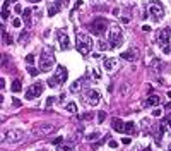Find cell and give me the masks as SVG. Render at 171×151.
<instances>
[{"mask_svg":"<svg viewBox=\"0 0 171 151\" xmlns=\"http://www.w3.org/2000/svg\"><path fill=\"white\" fill-rule=\"evenodd\" d=\"M53 65H55V55H53V50L50 47L43 48V50H41V55H40V71L48 72Z\"/></svg>","mask_w":171,"mask_h":151,"instance_id":"6da1fadb","label":"cell"},{"mask_svg":"<svg viewBox=\"0 0 171 151\" xmlns=\"http://www.w3.org/2000/svg\"><path fill=\"white\" fill-rule=\"evenodd\" d=\"M110 35H108V40H110V47L111 48H118L120 45L123 43V31L118 24H110Z\"/></svg>","mask_w":171,"mask_h":151,"instance_id":"7a4b0ae2","label":"cell"},{"mask_svg":"<svg viewBox=\"0 0 171 151\" xmlns=\"http://www.w3.org/2000/svg\"><path fill=\"white\" fill-rule=\"evenodd\" d=\"M169 38H171V28L161 29V31L157 33V36H156L157 45L161 47V50H163L166 55H169V53H171V50H169Z\"/></svg>","mask_w":171,"mask_h":151,"instance_id":"3957f363","label":"cell"},{"mask_svg":"<svg viewBox=\"0 0 171 151\" xmlns=\"http://www.w3.org/2000/svg\"><path fill=\"white\" fill-rule=\"evenodd\" d=\"M77 52L80 53V55H87L89 52H91V48H92V40L89 38L87 35H84V33H79L77 35Z\"/></svg>","mask_w":171,"mask_h":151,"instance_id":"277c9868","label":"cell"},{"mask_svg":"<svg viewBox=\"0 0 171 151\" xmlns=\"http://www.w3.org/2000/svg\"><path fill=\"white\" fill-rule=\"evenodd\" d=\"M106 29H110V24H108V21L104 19V17H96V19L89 24V31H91L92 35L101 36L106 33Z\"/></svg>","mask_w":171,"mask_h":151,"instance_id":"5b68a950","label":"cell"},{"mask_svg":"<svg viewBox=\"0 0 171 151\" xmlns=\"http://www.w3.org/2000/svg\"><path fill=\"white\" fill-rule=\"evenodd\" d=\"M149 12H151V16L154 17L156 21H159L164 17V7L161 2H151V4H149Z\"/></svg>","mask_w":171,"mask_h":151,"instance_id":"8992f818","label":"cell"},{"mask_svg":"<svg viewBox=\"0 0 171 151\" xmlns=\"http://www.w3.org/2000/svg\"><path fill=\"white\" fill-rule=\"evenodd\" d=\"M24 137V132L21 129H12V131H7L4 136H2V141H9V143H17Z\"/></svg>","mask_w":171,"mask_h":151,"instance_id":"52a82bcc","label":"cell"},{"mask_svg":"<svg viewBox=\"0 0 171 151\" xmlns=\"http://www.w3.org/2000/svg\"><path fill=\"white\" fill-rule=\"evenodd\" d=\"M53 129H55L53 124L43 122V124H38V125L33 127V134L34 136H46V134H50V132H53Z\"/></svg>","mask_w":171,"mask_h":151,"instance_id":"ba28073f","label":"cell"},{"mask_svg":"<svg viewBox=\"0 0 171 151\" xmlns=\"http://www.w3.org/2000/svg\"><path fill=\"white\" fill-rule=\"evenodd\" d=\"M67 69L64 67V65H58V67H56V71H55V76H53L52 79L55 81V84L56 86H60V84H64L65 81H67Z\"/></svg>","mask_w":171,"mask_h":151,"instance_id":"9c48e42d","label":"cell"},{"mask_svg":"<svg viewBox=\"0 0 171 151\" xmlns=\"http://www.w3.org/2000/svg\"><path fill=\"white\" fill-rule=\"evenodd\" d=\"M43 93V84H40V83H36V84H31L29 86V89L26 91V98L28 100H36L38 96Z\"/></svg>","mask_w":171,"mask_h":151,"instance_id":"30bf717a","label":"cell"},{"mask_svg":"<svg viewBox=\"0 0 171 151\" xmlns=\"http://www.w3.org/2000/svg\"><path fill=\"white\" fill-rule=\"evenodd\" d=\"M99 100H101L99 91H96V89H87V103L91 105V107H96V105L99 103Z\"/></svg>","mask_w":171,"mask_h":151,"instance_id":"8fae6325","label":"cell"},{"mask_svg":"<svg viewBox=\"0 0 171 151\" xmlns=\"http://www.w3.org/2000/svg\"><path fill=\"white\" fill-rule=\"evenodd\" d=\"M58 45L62 50H68V47H70V38H68L67 33H64V31L58 33Z\"/></svg>","mask_w":171,"mask_h":151,"instance_id":"7c38bea8","label":"cell"},{"mask_svg":"<svg viewBox=\"0 0 171 151\" xmlns=\"http://www.w3.org/2000/svg\"><path fill=\"white\" fill-rule=\"evenodd\" d=\"M159 103H161L159 95H151L146 101H144V107H157Z\"/></svg>","mask_w":171,"mask_h":151,"instance_id":"4fadbf2b","label":"cell"},{"mask_svg":"<svg viewBox=\"0 0 171 151\" xmlns=\"http://www.w3.org/2000/svg\"><path fill=\"white\" fill-rule=\"evenodd\" d=\"M120 57H122L123 60H130V62H134V60H137V57H139V52L134 48V50H130V52H122V53H120Z\"/></svg>","mask_w":171,"mask_h":151,"instance_id":"5bb4252c","label":"cell"},{"mask_svg":"<svg viewBox=\"0 0 171 151\" xmlns=\"http://www.w3.org/2000/svg\"><path fill=\"white\" fill-rule=\"evenodd\" d=\"M86 81H87V77H80V79H77L76 83L70 86V91H72V93H79L80 89H82V84L86 83Z\"/></svg>","mask_w":171,"mask_h":151,"instance_id":"9a60e30c","label":"cell"},{"mask_svg":"<svg viewBox=\"0 0 171 151\" xmlns=\"http://www.w3.org/2000/svg\"><path fill=\"white\" fill-rule=\"evenodd\" d=\"M103 67H104V71H113L116 67V59H104Z\"/></svg>","mask_w":171,"mask_h":151,"instance_id":"2e32d148","label":"cell"},{"mask_svg":"<svg viewBox=\"0 0 171 151\" xmlns=\"http://www.w3.org/2000/svg\"><path fill=\"white\" fill-rule=\"evenodd\" d=\"M163 67H164L163 60H159V59L152 60V64H151V69H152V72H157V74H159V72L163 71Z\"/></svg>","mask_w":171,"mask_h":151,"instance_id":"e0dca14e","label":"cell"},{"mask_svg":"<svg viewBox=\"0 0 171 151\" xmlns=\"http://www.w3.org/2000/svg\"><path fill=\"white\" fill-rule=\"evenodd\" d=\"M113 129H115L116 132H123L125 131V122L120 119H115L113 120Z\"/></svg>","mask_w":171,"mask_h":151,"instance_id":"ac0fdd59","label":"cell"},{"mask_svg":"<svg viewBox=\"0 0 171 151\" xmlns=\"http://www.w3.org/2000/svg\"><path fill=\"white\" fill-rule=\"evenodd\" d=\"M60 10H62V7H60L58 4H52V5H48V16H50V17L55 16V14H58Z\"/></svg>","mask_w":171,"mask_h":151,"instance_id":"d6986e66","label":"cell"},{"mask_svg":"<svg viewBox=\"0 0 171 151\" xmlns=\"http://www.w3.org/2000/svg\"><path fill=\"white\" fill-rule=\"evenodd\" d=\"M29 38H31V36H29V31H22L19 36H17V41H19L21 45H26L29 41Z\"/></svg>","mask_w":171,"mask_h":151,"instance_id":"ffe728a7","label":"cell"},{"mask_svg":"<svg viewBox=\"0 0 171 151\" xmlns=\"http://www.w3.org/2000/svg\"><path fill=\"white\" fill-rule=\"evenodd\" d=\"M21 88H22V83H21V79H14V83H12V86H10L12 93H19Z\"/></svg>","mask_w":171,"mask_h":151,"instance_id":"44dd1931","label":"cell"},{"mask_svg":"<svg viewBox=\"0 0 171 151\" xmlns=\"http://www.w3.org/2000/svg\"><path fill=\"white\" fill-rule=\"evenodd\" d=\"M134 131H135V124H134V122H125V131H123V132H127V134H132Z\"/></svg>","mask_w":171,"mask_h":151,"instance_id":"7402d4cb","label":"cell"},{"mask_svg":"<svg viewBox=\"0 0 171 151\" xmlns=\"http://www.w3.org/2000/svg\"><path fill=\"white\" fill-rule=\"evenodd\" d=\"M65 110L70 112V113H77V105H76V101H70V103L65 107Z\"/></svg>","mask_w":171,"mask_h":151,"instance_id":"603a6c76","label":"cell"},{"mask_svg":"<svg viewBox=\"0 0 171 151\" xmlns=\"http://www.w3.org/2000/svg\"><path fill=\"white\" fill-rule=\"evenodd\" d=\"M2 38H4V43H7V45H10V43H12V38H10V35H9V33L5 31L4 28H2Z\"/></svg>","mask_w":171,"mask_h":151,"instance_id":"cb8c5ba5","label":"cell"},{"mask_svg":"<svg viewBox=\"0 0 171 151\" xmlns=\"http://www.w3.org/2000/svg\"><path fill=\"white\" fill-rule=\"evenodd\" d=\"M98 47H99V52H106V50H110L108 43H106V41H103V40L98 41Z\"/></svg>","mask_w":171,"mask_h":151,"instance_id":"d4e9b609","label":"cell"},{"mask_svg":"<svg viewBox=\"0 0 171 151\" xmlns=\"http://www.w3.org/2000/svg\"><path fill=\"white\" fill-rule=\"evenodd\" d=\"M104 119H106V112H103V110L98 112V122L103 124V120H104Z\"/></svg>","mask_w":171,"mask_h":151,"instance_id":"484cf974","label":"cell"},{"mask_svg":"<svg viewBox=\"0 0 171 151\" xmlns=\"http://www.w3.org/2000/svg\"><path fill=\"white\" fill-rule=\"evenodd\" d=\"M28 72L31 76H38V72H40V71H38V69H34L33 65H28Z\"/></svg>","mask_w":171,"mask_h":151,"instance_id":"4316f807","label":"cell"},{"mask_svg":"<svg viewBox=\"0 0 171 151\" xmlns=\"http://www.w3.org/2000/svg\"><path fill=\"white\" fill-rule=\"evenodd\" d=\"M26 62H28L29 65H31V64H34V55H33V53H29V55L26 57Z\"/></svg>","mask_w":171,"mask_h":151,"instance_id":"83f0119b","label":"cell"},{"mask_svg":"<svg viewBox=\"0 0 171 151\" xmlns=\"http://www.w3.org/2000/svg\"><path fill=\"white\" fill-rule=\"evenodd\" d=\"M99 136H101V132H92V134H89V136H87V139H89V141H92V139H96V137H99Z\"/></svg>","mask_w":171,"mask_h":151,"instance_id":"f1b7e54d","label":"cell"},{"mask_svg":"<svg viewBox=\"0 0 171 151\" xmlns=\"http://www.w3.org/2000/svg\"><path fill=\"white\" fill-rule=\"evenodd\" d=\"M56 151H72V146H56Z\"/></svg>","mask_w":171,"mask_h":151,"instance_id":"f546056e","label":"cell"},{"mask_svg":"<svg viewBox=\"0 0 171 151\" xmlns=\"http://www.w3.org/2000/svg\"><path fill=\"white\" fill-rule=\"evenodd\" d=\"M21 24H22V21H21V19H14V21H12V26H14V28H21Z\"/></svg>","mask_w":171,"mask_h":151,"instance_id":"4dcf8cb0","label":"cell"},{"mask_svg":"<svg viewBox=\"0 0 171 151\" xmlns=\"http://www.w3.org/2000/svg\"><path fill=\"white\" fill-rule=\"evenodd\" d=\"M9 14H10V12H9V9H2V19H7V17H9Z\"/></svg>","mask_w":171,"mask_h":151,"instance_id":"1f68e13d","label":"cell"},{"mask_svg":"<svg viewBox=\"0 0 171 151\" xmlns=\"http://www.w3.org/2000/svg\"><path fill=\"white\" fill-rule=\"evenodd\" d=\"M91 117H92L91 113H82V115H80L79 119H80V120H91Z\"/></svg>","mask_w":171,"mask_h":151,"instance_id":"d6a6232c","label":"cell"},{"mask_svg":"<svg viewBox=\"0 0 171 151\" xmlns=\"http://www.w3.org/2000/svg\"><path fill=\"white\" fill-rule=\"evenodd\" d=\"M56 4H58L60 7L64 9V7H67V5H68V0H58V2H56Z\"/></svg>","mask_w":171,"mask_h":151,"instance_id":"836d02e7","label":"cell"},{"mask_svg":"<svg viewBox=\"0 0 171 151\" xmlns=\"http://www.w3.org/2000/svg\"><path fill=\"white\" fill-rule=\"evenodd\" d=\"M152 117H156V119H157V117H161V108H156V110L152 112Z\"/></svg>","mask_w":171,"mask_h":151,"instance_id":"e575fe53","label":"cell"},{"mask_svg":"<svg viewBox=\"0 0 171 151\" xmlns=\"http://www.w3.org/2000/svg\"><path fill=\"white\" fill-rule=\"evenodd\" d=\"M53 101H55V98H53V96H50V98L46 100V107H52V105H53Z\"/></svg>","mask_w":171,"mask_h":151,"instance_id":"d590c367","label":"cell"},{"mask_svg":"<svg viewBox=\"0 0 171 151\" xmlns=\"http://www.w3.org/2000/svg\"><path fill=\"white\" fill-rule=\"evenodd\" d=\"M122 144H132V139L130 137H123V139H122Z\"/></svg>","mask_w":171,"mask_h":151,"instance_id":"8d00e7d4","label":"cell"},{"mask_svg":"<svg viewBox=\"0 0 171 151\" xmlns=\"http://www.w3.org/2000/svg\"><path fill=\"white\" fill-rule=\"evenodd\" d=\"M12 105H14V107H21V101L17 98H14V100H12Z\"/></svg>","mask_w":171,"mask_h":151,"instance_id":"74e56055","label":"cell"},{"mask_svg":"<svg viewBox=\"0 0 171 151\" xmlns=\"http://www.w3.org/2000/svg\"><path fill=\"white\" fill-rule=\"evenodd\" d=\"M60 143H64V137H56V139L53 141V144H56V146H58Z\"/></svg>","mask_w":171,"mask_h":151,"instance_id":"f35d334b","label":"cell"},{"mask_svg":"<svg viewBox=\"0 0 171 151\" xmlns=\"http://www.w3.org/2000/svg\"><path fill=\"white\" fill-rule=\"evenodd\" d=\"M120 21H122V22H123V24H128V22H130V19H128V17H122V19H120Z\"/></svg>","mask_w":171,"mask_h":151,"instance_id":"ab89813d","label":"cell"},{"mask_svg":"<svg viewBox=\"0 0 171 151\" xmlns=\"http://www.w3.org/2000/svg\"><path fill=\"white\" fill-rule=\"evenodd\" d=\"M118 146V143H116V141H110V148H116Z\"/></svg>","mask_w":171,"mask_h":151,"instance_id":"60d3db41","label":"cell"},{"mask_svg":"<svg viewBox=\"0 0 171 151\" xmlns=\"http://www.w3.org/2000/svg\"><path fill=\"white\" fill-rule=\"evenodd\" d=\"M16 12H17V14H22V9H21V5H16Z\"/></svg>","mask_w":171,"mask_h":151,"instance_id":"b9f144b4","label":"cell"},{"mask_svg":"<svg viewBox=\"0 0 171 151\" xmlns=\"http://www.w3.org/2000/svg\"><path fill=\"white\" fill-rule=\"evenodd\" d=\"M142 29H144V31H151V26H147V24H144V26H142Z\"/></svg>","mask_w":171,"mask_h":151,"instance_id":"7bdbcfd3","label":"cell"},{"mask_svg":"<svg viewBox=\"0 0 171 151\" xmlns=\"http://www.w3.org/2000/svg\"><path fill=\"white\" fill-rule=\"evenodd\" d=\"M166 124H168V127H169V131H171V117H168V119H166Z\"/></svg>","mask_w":171,"mask_h":151,"instance_id":"ee69618b","label":"cell"},{"mask_svg":"<svg viewBox=\"0 0 171 151\" xmlns=\"http://www.w3.org/2000/svg\"><path fill=\"white\" fill-rule=\"evenodd\" d=\"M134 151H146V149H144L142 146H139V148H135V149H134Z\"/></svg>","mask_w":171,"mask_h":151,"instance_id":"f6af8a7d","label":"cell"},{"mask_svg":"<svg viewBox=\"0 0 171 151\" xmlns=\"http://www.w3.org/2000/svg\"><path fill=\"white\" fill-rule=\"evenodd\" d=\"M29 2H31V4H40L41 0H29Z\"/></svg>","mask_w":171,"mask_h":151,"instance_id":"bcb514c9","label":"cell"},{"mask_svg":"<svg viewBox=\"0 0 171 151\" xmlns=\"http://www.w3.org/2000/svg\"><path fill=\"white\" fill-rule=\"evenodd\" d=\"M166 110H171V103H168V105H166Z\"/></svg>","mask_w":171,"mask_h":151,"instance_id":"7dc6e473","label":"cell"},{"mask_svg":"<svg viewBox=\"0 0 171 151\" xmlns=\"http://www.w3.org/2000/svg\"><path fill=\"white\" fill-rule=\"evenodd\" d=\"M10 2H17V0H10Z\"/></svg>","mask_w":171,"mask_h":151,"instance_id":"c3c4849f","label":"cell"},{"mask_svg":"<svg viewBox=\"0 0 171 151\" xmlns=\"http://www.w3.org/2000/svg\"><path fill=\"white\" fill-rule=\"evenodd\" d=\"M168 149H169V151H171V146H169V148H168Z\"/></svg>","mask_w":171,"mask_h":151,"instance_id":"681fc988","label":"cell"}]
</instances>
